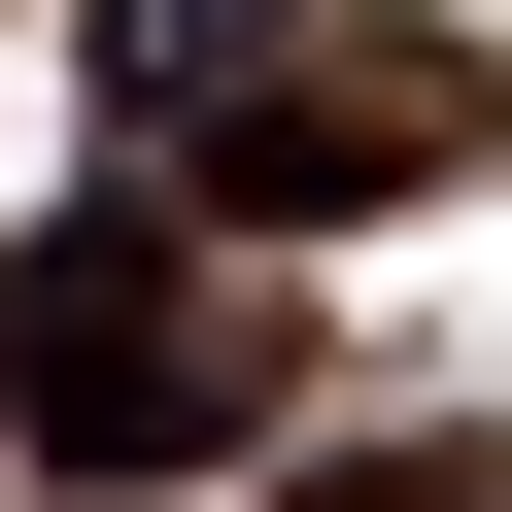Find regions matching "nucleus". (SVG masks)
Wrapping results in <instances>:
<instances>
[{
  "label": "nucleus",
  "mask_w": 512,
  "mask_h": 512,
  "mask_svg": "<svg viewBox=\"0 0 512 512\" xmlns=\"http://www.w3.org/2000/svg\"><path fill=\"white\" fill-rule=\"evenodd\" d=\"M274 410V308H239V239H0V444L35 478H239Z\"/></svg>",
  "instance_id": "1"
},
{
  "label": "nucleus",
  "mask_w": 512,
  "mask_h": 512,
  "mask_svg": "<svg viewBox=\"0 0 512 512\" xmlns=\"http://www.w3.org/2000/svg\"><path fill=\"white\" fill-rule=\"evenodd\" d=\"M69 69H103V137L205 171V137H274V103L342 69V0H69Z\"/></svg>",
  "instance_id": "2"
},
{
  "label": "nucleus",
  "mask_w": 512,
  "mask_h": 512,
  "mask_svg": "<svg viewBox=\"0 0 512 512\" xmlns=\"http://www.w3.org/2000/svg\"><path fill=\"white\" fill-rule=\"evenodd\" d=\"M444 137H478V69H444V35H342L274 137H239V239H274V205H376V171H444Z\"/></svg>",
  "instance_id": "3"
}]
</instances>
